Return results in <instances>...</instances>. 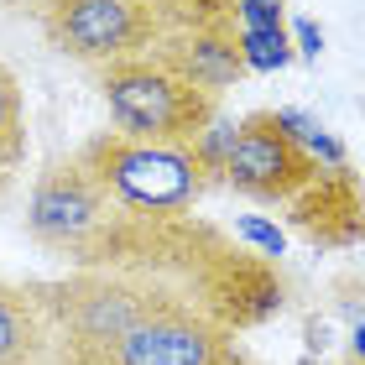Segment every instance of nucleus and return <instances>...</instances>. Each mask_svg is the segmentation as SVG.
Returning <instances> with one entry per match:
<instances>
[{
  "instance_id": "13",
  "label": "nucleus",
  "mask_w": 365,
  "mask_h": 365,
  "mask_svg": "<svg viewBox=\"0 0 365 365\" xmlns=\"http://www.w3.org/2000/svg\"><path fill=\"white\" fill-rule=\"evenodd\" d=\"M240 58H245V73H277L297 53L287 31H240Z\"/></svg>"
},
{
  "instance_id": "7",
  "label": "nucleus",
  "mask_w": 365,
  "mask_h": 365,
  "mask_svg": "<svg viewBox=\"0 0 365 365\" xmlns=\"http://www.w3.org/2000/svg\"><path fill=\"white\" fill-rule=\"evenodd\" d=\"M53 365H261V360L240 344V334L198 319L188 308H173L130 329L125 339L105 344V350L58 355Z\"/></svg>"
},
{
  "instance_id": "18",
  "label": "nucleus",
  "mask_w": 365,
  "mask_h": 365,
  "mask_svg": "<svg viewBox=\"0 0 365 365\" xmlns=\"http://www.w3.org/2000/svg\"><path fill=\"white\" fill-rule=\"evenodd\" d=\"M0 6H11L16 16H37V6H42V0H0Z\"/></svg>"
},
{
  "instance_id": "12",
  "label": "nucleus",
  "mask_w": 365,
  "mask_h": 365,
  "mask_svg": "<svg viewBox=\"0 0 365 365\" xmlns=\"http://www.w3.org/2000/svg\"><path fill=\"white\" fill-rule=\"evenodd\" d=\"M26 168V94L16 73L0 63V204L16 188V173Z\"/></svg>"
},
{
  "instance_id": "6",
  "label": "nucleus",
  "mask_w": 365,
  "mask_h": 365,
  "mask_svg": "<svg viewBox=\"0 0 365 365\" xmlns=\"http://www.w3.org/2000/svg\"><path fill=\"white\" fill-rule=\"evenodd\" d=\"M115 198L99 188V178L84 168V157H53L47 168L31 178L26 193V240L37 251L68 261V272L84 261V251L105 235V225L115 220Z\"/></svg>"
},
{
  "instance_id": "4",
  "label": "nucleus",
  "mask_w": 365,
  "mask_h": 365,
  "mask_svg": "<svg viewBox=\"0 0 365 365\" xmlns=\"http://www.w3.org/2000/svg\"><path fill=\"white\" fill-rule=\"evenodd\" d=\"M94 89L110 110V130L141 141H198L220 120V99L188 84L152 53L94 68Z\"/></svg>"
},
{
  "instance_id": "3",
  "label": "nucleus",
  "mask_w": 365,
  "mask_h": 365,
  "mask_svg": "<svg viewBox=\"0 0 365 365\" xmlns=\"http://www.w3.org/2000/svg\"><path fill=\"white\" fill-rule=\"evenodd\" d=\"M26 292L37 297L47 329H53V360L58 355H89L125 339L157 313H173L168 292L146 287L120 272H68V277H31Z\"/></svg>"
},
{
  "instance_id": "9",
  "label": "nucleus",
  "mask_w": 365,
  "mask_h": 365,
  "mask_svg": "<svg viewBox=\"0 0 365 365\" xmlns=\"http://www.w3.org/2000/svg\"><path fill=\"white\" fill-rule=\"evenodd\" d=\"M319 162L282 130L277 110H251L235 125V141L225 152V188L251 198L261 209H282L313 182Z\"/></svg>"
},
{
  "instance_id": "5",
  "label": "nucleus",
  "mask_w": 365,
  "mask_h": 365,
  "mask_svg": "<svg viewBox=\"0 0 365 365\" xmlns=\"http://www.w3.org/2000/svg\"><path fill=\"white\" fill-rule=\"evenodd\" d=\"M136 6L152 21L146 53L178 68L188 84L225 99V89H235L245 78L235 0H136Z\"/></svg>"
},
{
  "instance_id": "11",
  "label": "nucleus",
  "mask_w": 365,
  "mask_h": 365,
  "mask_svg": "<svg viewBox=\"0 0 365 365\" xmlns=\"http://www.w3.org/2000/svg\"><path fill=\"white\" fill-rule=\"evenodd\" d=\"M0 365H53V329L26 282L0 277Z\"/></svg>"
},
{
  "instance_id": "2",
  "label": "nucleus",
  "mask_w": 365,
  "mask_h": 365,
  "mask_svg": "<svg viewBox=\"0 0 365 365\" xmlns=\"http://www.w3.org/2000/svg\"><path fill=\"white\" fill-rule=\"evenodd\" d=\"M78 157L99 178V188L115 198V209L146 214V220L193 214V204L225 188V173L204 157L198 141H141L120 130H94L78 146Z\"/></svg>"
},
{
  "instance_id": "10",
  "label": "nucleus",
  "mask_w": 365,
  "mask_h": 365,
  "mask_svg": "<svg viewBox=\"0 0 365 365\" xmlns=\"http://www.w3.org/2000/svg\"><path fill=\"white\" fill-rule=\"evenodd\" d=\"M282 209H287V230L303 235L313 251H350L365 240V178L350 162L319 168L308 188Z\"/></svg>"
},
{
  "instance_id": "14",
  "label": "nucleus",
  "mask_w": 365,
  "mask_h": 365,
  "mask_svg": "<svg viewBox=\"0 0 365 365\" xmlns=\"http://www.w3.org/2000/svg\"><path fill=\"white\" fill-rule=\"evenodd\" d=\"M235 240L245 245V251L267 256V261H277L282 251H287V230H277L272 220H261V214H240L235 220Z\"/></svg>"
},
{
  "instance_id": "17",
  "label": "nucleus",
  "mask_w": 365,
  "mask_h": 365,
  "mask_svg": "<svg viewBox=\"0 0 365 365\" xmlns=\"http://www.w3.org/2000/svg\"><path fill=\"white\" fill-rule=\"evenodd\" d=\"M339 365H365V319L355 324V334H350V350H344Z\"/></svg>"
},
{
  "instance_id": "15",
  "label": "nucleus",
  "mask_w": 365,
  "mask_h": 365,
  "mask_svg": "<svg viewBox=\"0 0 365 365\" xmlns=\"http://www.w3.org/2000/svg\"><path fill=\"white\" fill-rule=\"evenodd\" d=\"M240 31H287V0H235Z\"/></svg>"
},
{
  "instance_id": "8",
  "label": "nucleus",
  "mask_w": 365,
  "mask_h": 365,
  "mask_svg": "<svg viewBox=\"0 0 365 365\" xmlns=\"http://www.w3.org/2000/svg\"><path fill=\"white\" fill-rule=\"evenodd\" d=\"M31 21L58 58H73L84 68H105L152 47V21L136 0H42Z\"/></svg>"
},
{
  "instance_id": "16",
  "label": "nucleus",
  "mask_w": 365,
  "mask_h": 365,
  "mask_svg": "<svg viewBox=\"0 0 365 365\" xmlns=\"http://www.w3.org/2000/svg\"><path fill=\"white\" fill-rule=\"evenodd\" d=\"M287 37H292V53H297V58L319 63V53H324V31H319V21L297 16V21H287Z\"/></svg>"
},
{
  "instance_id": "1",
  "label": "nucleus",
  "mask_w": 365,
  "mask_h": 365,
  "mask_svg": "<svg viewBox=\"0 0 365 365\" xmlns=\"http://www.w3.org/2000/svg\"><path fill=\"white\" fill-rule=\"evenodd\" d=\"M73 272L136 277L230 334H251L287 308V277L277 261L245 251L204 214H173V220L115 214Z\"/></svg>"
}]
</instances>
